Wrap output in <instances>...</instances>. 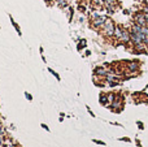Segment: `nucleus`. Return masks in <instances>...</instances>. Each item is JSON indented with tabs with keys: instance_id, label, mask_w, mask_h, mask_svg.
<instances>
[{
	"instance_id": "f03ea898",
	"label": "nucleus",
	"mask_w": 148,
	"mask_h": 147,
	"mask_svg": "<svg viewBox=\"0 0 148 147\" xmlns=\"http://www.w3.org/2000/svg\"><path fill=\"white\" fill-rule=\"evenodd\" d=\"M117 3V0H105V4L107 5H114Z\"/></svg>"
},
{
	"instance_id": "f257e3e1",
	"label": "nucleus",
	"mask_w": 148,
	"mask_h": 147,
	"mask_svg": "<svg viewBox=\"0 0 148 147\" xmlns=\"http://www.w3.org/2000/svg\"><path fill=\"white\" fill-rule=\"evenodd\" d=\"M104 30L108 35H113V34H114L116 27H114V25H113V22L110 20H107V22L104 23Z\"/></svg>"
}]
</instances>
